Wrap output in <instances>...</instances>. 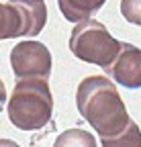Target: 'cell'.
I'll return each instance as SVG.
<instances>
[{
  "label": "cell",
  "instance_id": "cell-8",
  "mask_svg": "<svg viewBox=\"0 0 141 147\" xmlns=\"http://www.w3.org/2000/svg\"><path fill=\"white\" fill-rule=\"evenodd\" d=\"M53 147H98V143L94 135L84 129H67L57 135Z\"/></svg>",
  "mask_w": 141,
  "mask_h": 147
},
{
  "label": "cell",
  "instance_id": "cell-5",
  "mask_svg": "<svg viewBox=\"0 0 141 147\" xmlns=\"http://www.w3.org/2000/svg\"><path fill=\"white\" fill-rule=\"evenodd\" d=\"M10 65L16 80H49L53 59L41 41H19L10 49Z\"/></svg>",
  "mask_w": 141,
  "mask_h": 147
},
{
  "label": "cell",
  "instance_id": "cell-9",
  "mask_svg": "<svg viewBox=\"0 0 141 147\" xmlns=\"http://www.w3.org/2000/svg\"><path fill=\"white\" fill-rule=\"evenodd\" d=\"M102 147H141V129L135 121L125 129V133H121L115 139H102Z\"/></svg>",
  "mask_w": 141,
  "mask_h": 147
},
{
  "label": "cell",
  "instance_id": "cell-4",
  "mask_svg": "<svg viewBox=\"0 0 141 147\" xmlns=\"http://www.w3.org/2000/svg\"><path fill=\"white\" fill-rule=\"evenodd\" d=\"M47 23L45 0H8L2 4L0 39L37 37Z\"/></svg>",
  "mask_w": 141,
  "mask_h": 147
},
{
  "label": "cell",
  "instance_id": "cell-1",
  "mask_svg": "<svg viewBox=\"0 0 141 147\" xmlns=\"http://www.w3.org/2000/svg\"><path fill=\"white\" fill-rule=\"evenodd\" d=\"M80 117L102 139H115L131 125V117L115 82L107 76H88L76 90Z\"/></svg>",
  "mask_w": 141,
  "mask_h": 147
},
{
  "label": "cell",
  "instance_id": "cell-6",
  "mask_svg": "<svg viewBox=\"0 0 141 147\" xmlns=\"http://www.w3.org/2000/svg\"><path fill=\"white\" fill-rule=\"evenodd\" d=\"M104 74L127 90L141 88V49L133 43H121L117 59L104 67Z\"/></svg>",
  "mask_w": 141,
  "mask_h": 147
},
{
  "label": "cell",
  "instance_id": "cell-10",
  "mask_svg": "<svg viewBox=\"0 0 141 147\" xmlns=\"http://www.w3.org/2000/svg\"><path fill=\"white\" fill-rule=\"evenodd\" d=\"M121 14L127 23L141 27V0H121Z\"/></svg>",
  "mask_w": 141,
  "mask_h": 147
},
{
  "label": "cell",
  "instance_id": "cell-7",
  "mask_svg": "<svg viewBox=\"0 0 141 147\" xmlns=\"http://www.w3.org/2000/svg\"><path fill=\"white\" fill-rule=\"evenodd\" d=\"M107 0H57L59 12L69 23H84L104 6Z\"/></svg>",
  "mask_w": 141,
  "mask_h": 147
},
{
  "label": "cell",
  "instance_id": "cell-3",
  "mask_svg": "<svg viewBox=\"0 0 141 147\" xmlns=\"http://www.w3.org/2000/svg\"><path fill=\"white\" fill-rule=\"evenodd\" d=\"M69 51L80 61L109 67L121 51V41L115 39L111 31L100 21H84L78 23L69 35Z\"/></svg>",
  "mask_w": 141,
  "mask_h": 147
},
{
  "label": "cell",
  "instance_id": "cell-2",
  "mask_svg": "<svg viewBox=\"0 0 141 147\" xmlns=\"http://www.w3.org/2000/svg\"><path fill=\"white\" fill-rule=\"evenodd\" d=\"M10 123L21 131H39L53 117V94L47 80H16L6 102Z\"/></svg>",
  "mask_w": 141,
  "mask_h": 147
},
{
  "label": "cell",
  "instance_id": "cell-11",
  "mask_svg": "<svg viewBox=\"0 0 141 147\" xmlns=\"http://www.w3.org/2000/svg\"><path fill=\"white\" fill-rule=\"evenodd\" d=\"M0 147H21V145L10 141V139H0Z\"/></svg>",
  "mask_w": 141,
  "mask_h": 147
}]
</instances>
